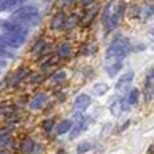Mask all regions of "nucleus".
I'll use <instances>...</instances> for the list:
<instances>
[{"label":"nucleus","instance_id":"32","mask_svg":"<svg viewBox=\"0 0 154 154\" xmlns=\"http://www.w3.org/2000/svg\"><path fill=\"white\" fill-rule=\"evenodd\" d=\"M7 60H3V58H0V74H2V71L5 69V67H7Z\"/></svg>","mask_w":154,"mask_h":154},{"label":"nucleus","instance_id":"28","mask_svg":"<svg viewBox=\"0 0 154 154\" xmlns=\"http://www.w3.org/2000/svg\"><path fill=\"white\" fill-rule=\"evenodd\" d=\"M42 127H43V130L50 132L51 128H55V120H53V119H45V120L42 122Z\"/></svg>","mask_w":154,"mask_h":154},{"label":"nucleus","instance_id":"18","mask_svg":"<svg viewBox=\"0 0 154 154\" xmlns=\"http://www.w3.org/2000/svg\"><path fill=\"white\" fill-rule=\"evenodd\" d=\"M67 79V72L64 71V69H60V71H56L55 74L51 75V84L53 85H60V84H63Z\"/></svg>","mask_w":154,"mask_h":154},{"label":"nucleus","instance_id":"29","mask_svg":"<svg viewBox=\"0 0 154 154\" xmlns=\"http://www.w3.org/2000/svg\"><path fill=\"white\" fill-rule=\"evenodd\" d=\"M8 141H10V133L8 132H2L0 133V148L7 146Z\"/></svg>","mask_w":154,"mask_h":154},{"label":"nucleus","instance_id":"9","mask_svg":"<svg viewBox=\"0 0 154 154\" xmlns=\"http://www.w3.org/2000/svg\"><path fill=\"white\" fill-rule=\"evenodd\" d=\"M29 74H31V72H29V69H27V67H24V66L19 67V69H16V71H14V74L11 75V79L8 80V87H13V88H14V87H18L24 80V77L29 75Z\"/></svg>","mask_w":154,"mask_h":154},{"label":"nucleus","instance_id":"31","mask_svg":"<svg viewBox=\"0 0 154 154\" xmlns=\"http://www.w3.org/2000/svg\"><path fill=\"white\" fill-rule=\"evenodd\" d=\"M77 2V0H60L58 2V5H60V8H69V7H72Z\"/></svg>","mask_w":154,"mask_h":154},{"label":"nucleus","instance_id":"21","mask_svg":"<svg viewBox=\"0 0 154 154\" xmlns=\"http://www.w3.org/2000/svg\"><path fill=\"white\" fill-rule=\"evenodd\" d=\"M106 91H108V85L103 84V82H98V84H95L93 87H91V93L96 95V96H101L104 95Z\"/></svg>","mask_w":154,"mask_h":154},{"label":"nucleus","instance_id":"39","mask_svg":"<svg viewBox=\"0 0 154 154\" xmlns=\"http://www.w3.org/2000/svg\"><path fill=\"white\" fill-rule=\"evenodd\" d=\"M151 34H152V35H154V27H152V29H151Z\"/></svg>","mask_w":154,"mask_h":154},{"label":"nucleus","instance_id":"7","mask_svg":"<svg viewBox=\"0 0 154 154\" xmlns=\"http://www.w3.org/2000/svg\"><path fill=\"white\" fill-rule=\"evenodd\" d=\"M90 103H91L90 95H87V93H80V95H77V96H75L72 108H74V111H77V112H84V111L90 106Z\"/></svg>","mask_w":154,"mask_h":154},{"label":"nucleus","instance_id":"11","mask_svg":"<svg viewBox=\"0 0 154 154\" xmlns=\"http://www.w3.org/2000/svg\"><path fill=\"white\" fill-rule=\"evenodd\" d=\"M116 7H117V3H116L114 0H111V2H108V3L104 5L103 11H101V23H103V24H106V23L109 21V18L112 16Z\"/></svg>","mask_w":154,"mask_h":154},{"label":"nucleus","instance_id":"13","mask_svg":"<svg viewBox=\"0 0 154 154\" xmlns=\"http://www.w3.org/2000/svg\"><path fill=\"white\" fill-rule=\"evenodd\" d=\"M71 53H72V47H71L69 42H63V43H60V45H58V48H56V56L60 58V60L69 58Z\"/></svg>","mask_w":154,"mask_h":154},{"label":"nucleus","instance_id":"25","mask_svg":"<svg viewBox=\"0 0 154 154\" xmlns=\"http://www.w3.org/2000/svg\"><path fill=\"white\" fill-rule=\"evenodd\" d=\"M138 98H140V90H137V88H132V91L127 95V101H128L130 106L137 104L138 103Z\"/></svg>","mask_w":154,"mask_h":154},{"label":"nucleus","instance_id":"22","mask_svg":"<svg viewBox=\"0 0 154 154\" xmlns=\"http://www.w3.org/2000/svg\"><path fill=\"white\" fill-rule=\"evenodd\" d=\"M152 14H154V7H152V5L146 3V5H143V7L140 8V16H141L143 19L152 16Z\"/></svg>","mask_w":154,"mask_h":154},{"label":"nucleus","instance_id":"20","mask_svg":"<svg viewBox=\"0 0 154 154\" xmlns=\"http://www.w3.org/2000/svg\"><path fill=\"white\" fill-rule=\"evenodd\" d=\"M34 148H35V143H34L31 138H26L21 143V152L23 154H31L34 151Z\"/></svg>","mask_w":154,"mask_h":154},{"label":"nucleus","instance_id":"40","mask_svg":"<svg viewBox=\"0 0 154 154\" xmlns=\"http://www.w3.org/2000/svg\"><path fill=\"white\" fill-rule=\"evenodd\" d=\"M2 2H3V0H0V3H2Z\"/></svg>","mask_w":154,"mask_h":154},{"label":"nucleus","instance_id":"37","mask_svg":"<svg viewBox=\"0 0 154 154\" xmlns=\"http://www.w3.org/2000/svg\"><path fill=\"white\" fill-rule=\"evenodd\" d=\"M0 154H10L8 151H3V149H2V151H0Z\"/></svg>","mask_w":154,"mask_h":154},{"label":"nucleus","instance_id":"3","mask_svg":"<svg viewBox=\"0 0 154 154\" xmlns=\"http://www.w3.org/2000/svg\"><path fill=\"white\" fill-rule=\"evenodd\" d=\"M0 27H2L3 32L7 34H11V35H16V37H21V38H27L29 35V31L26 29V26L19 23H14L11 19H3L0 21Z\"/></svg>","mask_w":154,"mask_h":154},{"label":"nucleus","instance_id":"36","mask_svg":"<svg viewBox=\"0 0 154 154\" xmlns=\"http://www.w3.org/2000/svg\"><path fill=\"white\" fill-rule=\"evenodd\" d=\"M58 100H60V101L66 100V95H63V93H58Z\"/></svg>","mask_w":154,"mask_h":154},{"label":"nucleus","instance_id":"38","mask_svg":"<svg viewBox=\"0 0 154 154\" xmlns=\"http://www.w3.org/2000/svg\"><path fill=\"white\" fill-rule=\"evenodd\" d=\"M58 154H67L66 151H58Z\"/></svg>","mask_w":154,"mask_h":154},{"label":"nucleus","instance_id":"33","mask_svg":"<svg viewBox=\"0 0 154 154\" xmlns=\"http://www.w3.org/2000/svg\"><path fill=\"white\" fill-rule=\"evenodd\" d=\"M80 3L84 5V7H90V5L95 3V0H80Z\"/></svg>","mask_w":154,"mask_h":154},{"label":"nucleus","instance_id":"17","mask_svg":"<svg viewBox=\"0 0 154 154\" xmlns=\"http://www.w3.org/2000/svg\"><path fill=\"white\" fill-rule=\"evenodd\" d=\"M14 56H16V53H14L13 48L7 47L2 40H0V58H3V60L10 61V60H14Z\"/></svg>","mask_w":154,"mask_h":154},{"label":"nucleus","instance_id":"15","mask_svg":"<svg viewBox=\"0 0 154 154\" xmlns=\"http://www.w3.org/2000/svg\"><path fill=\"white\" fill-rule=\"evenodd\" d=\"M98 11H100L98 5L93 3V5H91V7H90V8L85 11V14H84V19H82V24H84V26H88V24H90V23L95 19V16H96V13H98Z\"/></svg>","mask_w":154,"mask_h":154},{"label":"nucleus","instance_id":"8","mask_svg":"<svg viewBox=\"0 0 154 154\" xmlns=\"http://www.w3.org/2000/svg\"><path fill=\"white\" fill-rule=\"evenodd\" d=\"M47 103H48V95L40 91V93H35L31 98V101H29V108L34 109V111H38V109H42Z\"/></svg>","mask_w":154,"mask_h":154},{"label":"nucleus","instance_id":"1","mask_svg":"<svg viewBox=\"0 0 154 154\" xmlns=\"http://www.w3.org/2000/svg\"><path fill=\"white\" fill-rule=\"evenodd\" d=\"M128 50H130V40L127 37H119V38H116V40H112L104 51L106 64H108V63H112V61H119V60L124 61V58L127 56Z\"/></svg>","mask_w":154,"mask_h":154},{"label":"nucleus","instance_id":"10","mask_svg":"<svg viewBox=\"0 0 154 154\" xmlns=\"http://www.w3.org/2000/svg\"><path fill=\"white\" fill-rule=\"evenodd\" d=\"M66 14L63 10H60L58 13H55V16L51 18V21H50V29L51 31H60V29H63V26H64V23H66Z\"/></svg>","mask_w":154,"mask_h":154},{"label":"nucleus","instance_id":"16","mask_svg":"<svg viewBox=\"0 0 154 154\" xmlns=\"http://www.w3.org/2000/svg\"><path fill=\"white\" fill-rule=\"evenodd\" d=\"M72 127H74V122H72L71 119H64V120H61L55 128H56L58 135H64V133H69L72 130Z\"/></svg>","mask_w":154,"mask_h":154},{"label":"nucleus","instance_id":"5","mask_svg":"<svg viewBox=\"0 0 154 154\" xmlns=\"http://www.w3.org/2000/svg\"><path fill=\"white\" fill-rule=\"evenodd\" d=\"M0 40H2L7 47L13 48V50H18V48H21L24 45V42H26V38H21V37H16V35H11V34H2L0 35Z\"/></svg>","mask_w":154,"mask_h":154},{"label":"nucleus","instance_id":"34","mask_svg":"<svg viewBox=\"0 0 154 154\" xmlns=\"http://www.w3.org/2000/svg\"><path fill=\"white\" fill-rule=\"evenodd\" d=\"M8 108H7V106H0V116H7L8 114Z\"/></svg>","mask_w":154,"mask_h":154},{"label":"nucleus","instance_id":"2","mask_svg":"<svg viewBox=\"0 0 154 154\" xmlns=\"http://www.w3.org/2000/svg\"><path fill=\"white\" fill-rule=\"evenodd\" d=\"M40 18V11L35 5H23V7L16 8L14 11L11 13L10 19L14 23H19V24H35Z\"/></svg>","mask_w":154,"mask_h":154},{"label":"nucleus","instance_id":"30","mask_svg":"<svg viewBox=\"0 0 154 154\" xmlns=\"http://www.w3.org/2000/svg\"><path fill=\"white\" fill-rule=\"evenodd\" d=\"M43 80H45V74H43V72H40V74H34V75H32V79H31V82H32L34 85L42 84Z\"/></svg>","mask_w":154,"mask_h":154},{"label":"nucleus","instance_id":"24","mask_svg":"<svg viewBox=\"0 0 154 154\" xmlns=\"http://www.w3.org/2000/svg\"><path fill=\"white\" fill-rule=\"evenodd\" d=\"M80 19L75 16H67L66 18V23H64V26H63V29H64V31H71V29H74L75 26H77V23H79Z\"/></svg>","mask_w":154,"mask_h":154},{"label":"nucleus","instance_id":"14","mask_svg":"<svg viewBox=\"0 0 154 154\" xmlns=\"http://www.w3.org/2000/svg\"><path fill=\"white\" fill-rule=\"evenodd\" d=\"M144 90H146V101H149L151 93L154 90V69H149L146 74V82H144Z\"/></svg>","mask_w":154,"mask_h":154},{"label":"nucleus","instance_id":"4","mask_svg":"<svg viewBox=\"0 0 154 154\" xmlns=\"http://www.w3.org/2000/svg\"><path fill=\"white\" fill-rule=\"evenodd\" d=\"M124 13H125V3H117V7H116L112 16H111L109 21L104 24L106 32H112L114 29L117 27V24L120 23V19H122V16H124Z\"/></svg>","mask_w":154,"mask_h":154},{"label":"nucleus","instance_id":"23","mask_svg":"<svg viewBox=\"0 0 154 154\" xmlns=\"http://www.w3.org/2000/svg\"><path fill=\"white\" fill-rule=\"evenodd\" d=\"M93 146H95V144H93V143H90V141H80L79 144H77L75 152H77V154H85V152H88Z\"/></svg>","mask_w":154,"mask_h":154},{"label":"nucleus","instance_id":"26","mask_svg":"<svg viewBox=\"0 0 154 154\" xmlns=\"http://www.w3.org/2000/svg\"><path fill=\"white\" fill-rule=\"evenodd\" d=\"M109 111H111V114H112V116H116V117H117V116L122 112V104H120V100L112 101V104H111Z\"/></svg>","mask_w":154,"mask_h":154},{"label":"nucleus","instance_id":"6","mask_svg":"<svg viewBox=\"0 0 154 154\" xmlns=\"http://www.w3.org/2000/svg\"><path fill=\"white\" fill-rule=\"evenodd\" d=\"M133 75H135L133 71L124 72V74L117 79V82H116V90H117V91H127L130 84L133 82Z\"/></svg>","mask_w":154,"mask_h":154},{"label":"nucleus","instance_id":"19","mask_svg":"<svg viewBox=\"0 0 154 154\" xmlns=\"http://www.w3.org/2000/svg\"><path fill=\"white\" fill-rule=\"evenodd\" d=\"M96 43L95 42H87L85 45H82V48H80V53L84 56H91V55H95V51H96Z\"/></svg>","mask_w":154,"mask_h":154},{"label":"nucleus","instance_id":"35","mask_svg":"<svg viewBox=\"0 0 154 154\" xmlns=\"http://www.w3.org/2000/svg\"><path fill=\"white\" fill-rule=\"evenodd\" d=\"M128 125H130V120H127V122H124V124H122V127H120V130H125V128L128 127Z\"/></svg>","mask_w":154,"mask_h":154},{"label":"nucleus","instance_id":"12","mask_svg":"<svg viewBox=\"0 0 154 154\" xmlns=\"http://www.w3.org/2000/svg\"><path fill=\"white\" fill-rule=\"evenodd\" d=\"M124 67V61L122 60H119V61H112V63H108V64L104 66V69L106 72H108V75L109 77H116L119 74V71Z\"/></svg>","mask_w":154,"mask_h":154},{"label":"nucleus","instance_id":"27","mask_svg":"<svg viewBox=\"0 0 154 154\" xmlns=\"http://www.w3.org/2000/svg\"><path fill=\"white\" fill-rule=\"evenodd\" d=\"M43 48H45V40H43V38H40V40H37V42H35V43H34V45H32L31 51L34 53V55H40Z\"/></svg>","mask_w":154,"mask_h":154}]
</instances>
